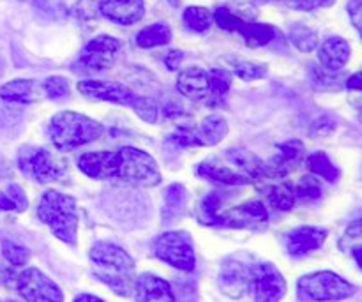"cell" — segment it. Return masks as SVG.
<instances>
[{"label":"cell","mask_w":362,"mask_h":302,"mask_svg":"<svg viewBox=\"0 0 362 302\" xmlns=\"http://www.w3.org/2000/svg\"><path fill=\"white\" fill-rule=\"evenodd\" d=\"M95 276L119 296H131L134 289V260L115 244L98 243L90 250Z\"/></svg>","instance_id":"cell-1"},{"label":"cell","mask_w":362,"mask_h":302,"mask_svg":"<svg viewBox=\"0 0 362 302\" xmlns=\"http://www.w3.org/2000/svg\"><path fill=\"white\" fill-rule=\"evenodd\" d=\"M105 129L90 117L76 112H60L49 122V140L59 151H74L103 137Z\"/></svg>","instance_id":"cell-2"},{"label":"cell","mask_w":362,"mask_h":302,"mask_svg":"<svg viewBox=\"0 0 362 302\" xmlns=\"http://www.w3.org/2000/svg\"><path fill=\"white\" fill-rule=\"evenodd\" d=\"M37 216L45 225L49 226L53 236L67 244H76L78 221L76 200L73 197L49 190L42 194L37 205Z\"/></svg>","instance_id":"cell-3"},{"label":"cell","mask_w":362,"mask_h":302,"mask_svg":"<svg viewBox=\"0 0 362 302\" xmlns=\"http://www.w3.org/2000/svg\"><path fill=\"white\" fill-rule=\"evenodd\" d=\"M356 286L331 271L303 276L297 283V297L300 302H338L350 299Z\"/></svg>","instance_id":"cell-4"},{"label":"cell","mask_w":362,"mask_h":302,"mask_svg":"<svg viewBox=\"0 0 362 302\" xmlns=\"http://www.w3.org/2000/svg\"><path fill=\"white\" fill-rule=\"evenodd\" d=\"M117 159L119 165L115 179L134 186H158L161 182L158 163L147 152L134 147H122L117 152Z\"/></svg>","instance_id":"cell-5"},{"label":"cell","mask_w":362,"mask_h":302,"mask_svg":"<svg viewBox=\"0 0 362 302\" xmlns=\"http://www.w3.org/2000/svg\"><path fill=\"white\" fill-rule=\"evenodd\" d=\"M154 253L159 260L184 272H191L197 265L193 240L187 232H166L159 236L154 243Z\"/></svg>","instance_id":"cell-6"},{"label":"cell","mask_w":362,"mask_h":302,"mask_svg":"<svg viewBox=\"0 0 362 302\" xmlns=\"http://www.w3.org/2000/svg\"><path fill=\"white\" fill-rule=\"evenodd\" d=\"M18 165H20L21 172L41 184L59 180L64 173L62 163L41 147L21 149L20 156H18Z\"/></svg>","instance_id":"cell-7"},{"label":"cell","mask_w":362,"mask_h":302,"mask_svg":"<svg viewBox=\"0 0 362 302\" xmlns=\"http://www.w3.org/2000/svg\"><path fill=\"white\" fill-rule=\"evenodd\" d=\"M16 289L27 302H62L59 286L39 269H27L16 276Z\"/></svg>","instance_id":"cell-8"},{"label":"cell","mask_w":362,"mask_h":302,"mask_svg":"<svg viewBox=\"0 0 362 302\" xmlns=\"http://www.w3.org/2000/svg\"><path fill=\"white\" fill-rule=\"evenodd\" d=\"M122 42L112 35H98L87 42L80 57V64L88 71H106L115 64Z\"/></svg>","instance_id":"cell-9"},{"label":"cell","mask_w":362,"mask_h":302,"mask_svg":"<svg viewBox=\"0 0 362 302\" xmlns=\"http://www.w3.org/2000/svg\"><path fill=\"white\" fill-rule=\"evenodd\" d=\"M78 91L88 99H98V101L115 103V105L131 106L138 103L140 95L134 94L126 85L117 83V81H99V80H83L78 83Z\"/></svg>","instance_id":"cell-10"},{"label":"cell","mask_w":362,"mask_h":302,"mask_svg":"<svg viewBox=\"0 0 362 302\" xmlns=\"http://www.w3.org/2000/svg\"><path fill=\"white\" fill-rule=\"evenodd\" d=\"M255 302H279L286 292V281L272 264H260L253 269Z\"/></svg>","instance_id":"cell-11"},{"label":"cell","mask_w":362,"mask_h":302,"mask_svg":"<svg viewBox=\"0 0 362 302\" xmlns=\"http://www.w3.org/2000/svg\"><path fill=\"white\" fill-rule=\"evenodd\" d=\"M267 209L262 202L253 200L232 209V211L219 212L214 226H230V228H255L267 223Z\"/></svg>","instance_id":"cell-12"},{"label":"cell","mask_w":362,"mask_h":302,"mask_svg":"<svg viewBox=\"0 0 362 302\" xmlns=\"http://www.w3.org/2000/svg\"><path fill=\"white\" fill-rule=\"evenodd\" d=\"M253 269L250 264L237 258H230L223 264L221 272H219V286L226 296L239 299L247 290L251 289L253 283Z\"/></svg>","instance_id":"cell-13"},{"label":"cell","mask_w":362,"mask_h":302,"mask_svg":"<svg viewBox=\"0 0 362 302\" xmlns=\"http://www.w3.org/2000/svg\"><path fill=\"white\" fill-rule=\"evenodd\" d=\"M177 88L182 95L193 101H204L211 106L212 91L209 71L202 67H187L177 78Z\"/></svg>","instance_id":"cell-14"},{"label":"cell","mask_w":362,"mask_h":302,"mask_svg":"<svg viewBox=\"0 0 362 302\" xmlns=\"http://www.w3.org/2000/svg\"><path fill=\"white\" fill-rule=\"evenodd\" d=\"M276 149H278V154L265 165L267 177L286 175V173H290L303 163L304 154H306V149H304V145L299 140L283 141Z\"/></svg>","instance_id":"cell-15"},{"label":"cell","mask_w":362,"mask_h":302,"mask_svg":"<svg viewBox=\"0 0 362 302\" xmlns=\"http://www.w3.org/2000/svg\"><path fill=\"white\" fill-rule=\"evenodd\" d=\"M99 11L110 21L119 25H134L144 18V0H101Z\"/></svg>","instance_id":"cell-16"},{"label":"cell","mask_w":362,"mask_h":302,"mask_svg":"<svg viewBox=\"0 0 362 302\" xmlns=\"http://www.w3.org/2000/svg\"><path fill=\"white\" fill-rule=\"evenodd\" d=\"M117 152H87L78 158V168L90 179H113L117 175Z\"/></svg>","instance_id":"cell-17"},{"label":"cell","mask_w":362,"mask_h":302,"mask_svg":"<svg viewBox=\"0 0 362 302\" xmlns=\"http://www.w3.org/2000/svg\"><path fill=\"white\" fill-rule=\"evenodd\" d=\"M327 239V232L318 226H299L286 236V250L292 257H304L322 248Z\"/></svg>","instance_id":"cell-18"},{"label":"cell","mask_w":362,"mask_h":302,"mask_svg":"<svg viewBox=\"0 0 362 302\" xmlns=\"http://www.w3.org/2000/svg\"><path fill=\"white\" fill-rule=\"evenodd\" d=\"M350 45L343 37L332 35L318 48V60L327 73H338L350 60Z\"/></svg>","instance_id":"cell-19"},{"label":"cell","mask_w":362,"mask_h":302,"mask_svg":"<svg viewBox=\"0 0 362 302\" xmlns=\"http://www.w3.org/2000/svg\"><path fill=\"white\" fill-rule=\"evenodd\" d=\"M136 302H175L168 281L154 274H141L134 281Z\"/></svg>","instance_id":"cell-20"},{"label":"cell","mask_w":362,"mask_h":302,"mask_svg":"<svg viewBox=\"0 0 362 302\" xmlns=\"http://www.w3.org/2000/svg\"><path fill=\"white\" fill-rule=\"evenodd\" d=\"M41 88L34 80H13L0 87V99L6 103L30 105L41 98Z\"/></svg>","instance_id":"cell-21"},{"label":"cell","mask_w":362,"mask_h":302,"mask_svg":"<svg viewBox=\"0 0 362 302\" xmlns=\"http://www.w3.org/2000/svg\"><path fill=\"white\" fill-rule=\"evenodd\" d=\"M226 159L233 166H237L240 170V173L246 175L250 180H258L267 177L265 163L255 154H251L250 151H246V149H230V151H226Z\"/></svg>","instance_id":"cell-22"},{"label":"cell","mask_w":362,"mask_h":302,"mask_svg":"<svg viewBox=\"0 0 362 302\" xmlns=\"http://www.w3.org/2000/svg\"><path fill=\"white\" fill-rule=\"evenodd\" d=\"M197 173L204 179L211 180V182L225 184V186H244L250 182L246 175L240 172H233V170L221 166L216 161H204L197 166Z\"/></svg>","instance_id":"cell-23"},{"label":"cell","mask_w":362,"mask_h":302,"mask_svg":"<svg viewBox=\"0 0 362 302\" xmlns=\"http://www.w3.org/2000/svg\"><path fill=\"white\" fill-rule=\"evenodd\" d=\"M226 133H228V122L221 115L205 117L198 127V134H200L204 145L219 144L226 137Z\"/></svg>","instance_id":"cell-24"},{"label":"cell","mask_w":362,"mask_h":302,"mask_svg":"<svg viewBox=\"0 0 362 302\" xmlns=\"http://www.w3.org/2000/svg\"><path fill=\"white\" fill-rule=\"evenodd\" d=\"M237 32H240V35L246 39L247 46H251V48H260V46L269 45L276 37L274 27L265 23H253V21L244 23Z\"/></svg>","instance_id":"cell-25"},{"label":"cell","mask_w":362,"mask_h":302,"mask_svg":"<svg viewBox=\"0 0 362 302\" xmlns=\"http://www.w3.org/2000/svg\"><path fill=\"white\" fill-rule=\"evenodd\" d=\"M172 39V30L165 23H154L141 28L136 35V45L140 48H154V46H163Z\"/></svg>","instance_id":"cell-26"},{"label":"cell","mask_w":362,"mask_h":302,"mask_svg":"<svg viewBox=\"0 0 362 302\" xmlns=\"http://www.w3.org/2000/svg\"><path fill=\"white\" fill-rule=\"evenodd\" d=\"M308 168L311 170V173L322 177L327 182L334 184L339 180V170L332 165V161L329 159V156L325 152H313V154L308 158Z\"/></svg>","instance_id":"cell-27"},{"label":"cell","mask_w":362,"mask_h":302,"mask_svg":"<svg viewBox=\"0 0 362 302\" xmlns=\"http://www.w3.org/2000/svg\"><path fill=\"white\" fill-rule=\"evenodd\" d=\"M184 25L193 32H205L211 28L212 23V13L207 7L191 6L184 11L182 14Z\"/></svg>","instance_id":"cell-28"},{"label":"cell","mask_w":362,"mask_h":302,"mask_svg":"<svg viewBox=\"0 0 362 302\" xmlns=\"http://www.w3.org/2000/svg\"><path fill=\"white\" fill-rule=\"evenodd\" d=\"M209 78H211L212 91L211 106H218L221 105L223 98L228 94L230 87H232V74L225 69H211L209 71Z\"/></svg>","instance_id":"cell-29"},{"label":"cell","mask_w":362,"mask_h":302,"mask_svg":"<svg viewBox=\"0 0 362 302\" xmlns=\"http://www.w3.org/2000/svg\"><path fill=\"white\" fill-rule=\"evenodd\" d=\"M290 41L296 48H299L300 52H313L318 45L317 32L313 28H310L308 25L296 23L290 30Z\"/></svg>","instance_id":"cell-30"},{"label":"cell","mask_w":362,"mask_h":302,"mask_svg":"<svg viewBox=\"0 0 362 302\" xmlns=\"http://www.w3.org/2000/svg\"><path fill=\"white\" fill-rule=\"evenodd\" d=\"M267 200L271 205L278 211H290L296 204V194H293V187L288 184H278L267 190Z\"/></svg>","instance_id":"cell-31"},{"label":"cell","mask_w":362,"mask_h":302,"mask_svg":"<svg viewBox=\"0 0 362 302\" xmlns=\"http://www.w3.org/2000/svg\"><path fill=\"white\" fill-rule=\"evenodd\" d=\"M165 214L166 218H173L180 212V209L186 204V190H184L182 184H172V186L166 190L165 194Z\"/></svg>","instance_id":"cell-32"},{"label":"cell","mask_w":362,"mask_h":302,"mask_svg":"<svg viewBox=\"0 0 362 302\" xmlns=\"http://www.w3.org/2000/svg\"><path fill=\"white\" fill-rule=\"evenodd\" d=\"M170 144L177 145V147H204L200 134L193 126H180L170 134Z\"/></svg>","instance_id":"cell-33"},{"label":"cell","mask_w":362,"mask_h":302,"mask_svg":"<svg viewBox=\"0 0 362 302\" xmlns=\"http://www.w3.org/2000/svg\"><path fill=\"white\" fill-rule=\"evenodd\" d=\"M292 187H293V194H296V198H299V200L313 202V200H318V198L322 197L320 182L310 175L303 177V179H300L299 182Z\"/></svg>","instance_id":"cell-34"},{"label":"cell","mask_w":362,"mask_h":302,"mask_svg":"<svg viewBox=\"0 0 362 302\" xmlns=\"http://www.w3.org/2000/svg\"><path fill=\"white\" fill-rule=\"evenodd\" d=\"M2 253L4 257H6V260L9 262L11 265H14V267H21V265L27 264L28 258H30V251L25 246H21V244L13 243V240H4Z\"/></svg>","instance_id":"cell-35"},{"label":"cell","mask_w":362,"mask_h":302,"mask_svg":"<svg viewBox=\"0 0 362 302\" xmlns=\"http://www.w3.org/2000/svg\"><path fill=\"white\" fill-rule=\"evenodd\" d=\"M219 205H221V200H219L218 193H209L207 197L202 200L198 216H200V221L204 223V225L214 226L216 218H218L219 214Z\"/></svg>","instance_id":"cell-36"},{"label":"cell","mask_w":362,"mask_h":302,"mask_svg":"<svg viewBox=\"0 0 362 302\" xmlns=\"http://www.w3.org/2000/svg\"><path fill=\"white\" fill-rule=\"evenodd\" d=\"M42 92L52 99H64L69 95V81L64 76H49L42 81Z\"/></svg>","instance_id":"cell-37"},{"label":"cell","mask_w":362,"mask_h":302,"mask_svg":"<svg viewBox=\"0 0 362 302\" xmlns=\"http://www.w3.org/2000/svg\"><path fill=\"white\" fill-rule=\"evenodd\" d=\"M233 69H235L237 76L246 81L260 80V78H265V74H267V66L258 62H235Z\"/></svg>","instance_id":"cell-38"},{"label":"cell","mask_w":362,"mask_h":302,"mask_svg":"<svg viewBox=\"0 0 362 302\" xmlns=\"http://www.w3.org/2000/svg\"><path fill=\"white\" fill-rule=\"evenodd\" d=\"M334 131H336V120L329 115H322L311 124L310 134L313 138H324V137H329V134H332Z\"/></svg>","instance_id":"cell-39"},{"label":"cell","mask_w":362,"mask_h":302,"mask_svg":"<svg viewBox=\"0 0 362 302\" xmlns=\"http://www.w3.org/2000/svg\"><path fill=\"white\" fill-rule=\"evenodd\" d=\"M134 112L138 113V115L141 117V119L145 120V122L148 124H154L156 120H158V106H156L154 101H151V99L147 98H140L138 99V103L134 105Z\"/></svg>","instance_id":"cell-40"},{"label":"cell","mask_w":362,"mask_h":302,"mask_svg":"<svg viewBox=\"0 0 362 302\" xmlns=\"http://www.w3.org/2000/svg\"><path fill=\"white\" fill-rule=\"evenodd\" d=\"M281 2L297 11H315L320 7L332 6L336 0H281Z\"/></svg>","instance_id":"cell-41"},{"label":"cell","mask_w":362,"mask_h":302,"mask_svg":"<svg viewBox=\"0 0 362 302\" xmlns=\"http://www.w3.org/2000/svg\"><path fill=\"white\" fill-rule=\"evenodd\" d=\"M35 7L42 11L45 14H49L53 18H59L66 14V7H64L62 0H34Z\"/></svg>","instance_id":"cell-42"},{"label":"cell","mask_w":362,"mask_h":302,"mask_svg":"<svg viewBox=\"0 0 362 302\" xmlns=\"http://www.w3.org/2000/svg\"><path fill=\"white\" fill-rule=\"evenodd\" d=\"M4 193L9 197V200L13 202L14 209H16L18 212H23L25 209H27L28 202H27V197H25V191L21 190L18 184H9V186L6 187V191Z\"/></svg>","instance_id":"cell-43"},{"label":"cell","mask_w":362,"mask_h":302,"mask_svg":"<svg viewBox=\"0 0 362 302\" xmlns=\"http://www.w3.org/2000/svg\"><path fill=\"white\" fill-rule=\"evenodd\" d=\"M346 9H349L352 25L357 28V32H359L362 37V0H350Z\"/></svg>","instance_id":"cell-44"},{"label":"cell","mask_w":362,"mask_h":302,"mask_svg":"<svg viewBox=\"0 0 362 302\" xmlns=\"http://www.w3.org/2000/svg\"><path fill=\"white\" fill-rule=\"evenodd\" d=\"M180 60H182V52H179V50H172V52L166 55L165 64L170 71H175L177 67L180 66Z\"/></svg>","instance_id":"cell-45"},{"label":"cell","mask_w":362,"mask_h":302,"mask_svg":"<svg viewBox=\"0 0 362 302\" xmlns=\"http://www.w3.org/2000/svg\"><path fill=\"white\" fill-rule=\"evenodd\" d=\"M346 237L350 239H362V218L356 219L346 226Z\"/></svg>","instance_id":"cell-46"},{"label":"cell","mask_w":362,"mask_h":302,"mask_svg":"<svg viewBox=\"0 0 362 302\" xmlns=\"http://www.w3.org/2000/svg\"><path fill=\"white\" fill-rule=\"evenodd\" d=\"M346 87H349L350 91H362V71L352 74V76L346 80Z\"/></svg>","instance_id":"cell-47"},{"label":"cell","mask_w":362,"mask_h":302,"mask_svg":"<svg viewBox=\"0 0 362 302\" xmlns=\"http://www.w3.org/2000/svg\"><path fill=\"white\" fill-rule=\"evenodd\" d=\"M74 302H105L103 299H99V297L95 296H90V294H81V296H78Z\"/></svg>","instance_id":"cell-48"},{"label":"cell","mask_w":362,"mask_h":302,"mask_svg":"<svg viewBox=\"0 0 362 302\" xmlns=\"http://www.w3.org/2000/svg\"><path fill=\"white\" fill-rule=\"evenodd\" d=\"M354 258H356L357 265H359V269L362 271V248H356L354 250Z\"/></svg>","instance_id":"cell-49"},{"label":"cell","mask_w":362,"mask_h":302,"mask_svg":"<svg viewBox=\"0 0 362 302\" xmlns=\"http://www.w3.org/2000/svg\"><path fill=\"white\" fill-rule=\"evenodd\" d=\"M359 120L362 122V110H361V113H359Z\"/></svg>","instance_id":"cell-50"},{"label":"cell","mask_w":362,"mask_h":302,"mask_svg":"<svg viewBox=\"0 0 362 302\" xmlns=\"http://www.w3.org/2000/svg\"><path fill=\"white\" fill-rule=\"evenodd\" d=\"M7 302H14V301H7Z\"/></svg>","instance_id":"cell-51"}]
</instances>
